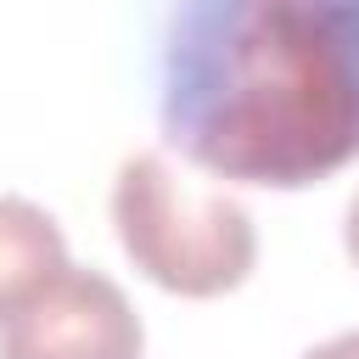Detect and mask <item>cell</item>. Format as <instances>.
Returning <instances> with one entry per match:
<instances>
[{
    "instance_id": "4",
    "label": "cell",
    "mask_w": 359,
    "mask_h": 359,
    "mask_svg": "<svg viewBox=\"0 0 359 359\" xmlns=\"http://www.w3.org/2000/svg\"><path fill=\"white\" fill-rule=\"evenodd\" d=\"M56 269H67L62 224L28 196H0V320L22 309Z\"/></svg>"
},
{
    "instance_id": "5",
    "label": "cell",
    "mask_w": 359,
    "mask_h": 359,
    "mask_svg": "<svg viewBox=\"0 0 359 359\" xmlns=\"http://www.w3.org/2000/svg\"><path fill=\"white\" fill-rule=\"evenodd\" d=\"M303 359H359V331H342V337H331V342L309 348Z\"/></svg>"
},
{
    "instance_id": "3",
    "label": "cell",
    "mask_w": 359,
    "mask_h": 359,
    "mask_svg": "<svg viewBox=\"0 0 359 359\" xmlns=\"http://www.w3.org/2000/svg\"><path fill=\"white\" fill-rule=\"evenodd\" d=\"M146 331L123 286L101 269H56L0 320V359H140Z\"/></svg>"
},
{
    "instance_id": "1",
    "label": "cell",
    "mask_w": 359,
    "mask_h": 359,
    "mask_svg": "<svg viewBox=\"0 0 359 359\" xmlns=\"http://www.w3.org/2000/svg\"><path fill=\"white\" fill-rule=\"evenodd\" d=\"M157 6V118L191 168L303 191L359 163V0Z\"/></svg>"
},
{
    "instance_id": "2",
    "label": "cell",
    "mask_w": 359,
    "mask_h": 359,
    "mask_svg": "<svg viewBox=\"0 0 359 359\" xmlns=\"http://www.w3.org/2000/svg\"><path fill=\"white\" fill-rule=\"evenodd\" d=\"M112 224L129 264L174 297H224L258 264L252 213L213 185H191L163 151L123 157L112 180Z\"/></svg>"
},
{
    "instance_id": "6",
    "label": "cell",
    "mask_w": 359,
    "mask_h": 359,
    "mask_svg": "<svg viewBox=\"0 0 359 359\" xmlns=\"http://www.w3.org/2000/svg\"><path fill=\"white\" fill-rule=\"evenodd\" d=\"M342 247H348V258L359 264V196L348 202V219H342Z\"/></svg>"
}]
</instances>
